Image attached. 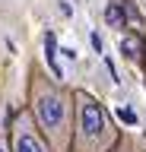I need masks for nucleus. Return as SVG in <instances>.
<instances>
[{
  "label": "nucleus",
  "mask_w": 146,
  "mask_h": 152,
  "mask_svg": "<svg viewBox=\"0 0 146 152\" xmlns=\"http://www.w3.org/2000/svg\"><path fill=\"white\" fill-rule=\"evenodd\" d=\"M124 16H127V7H124V3H108L105 19L111 22V26H124Z\"/></svg>",
  "instance_id": "obj_6"
},
{
  "label": "nucleus",
  "mask_w": 146,
  "mask_h": 152,
  "mask_svg": "<svg viewBox=\"0 0 146 152\" xmlns=\"http://www.w3.org/2000/svg\"><path fill=\"white\" fill-rule=\"evenodd\" d=\"M121 51H124V57L136 60L140 51H143V45H140V38H136V35H124V38H121Z\"/></svg>",
  "instance_id": "obj_5"
},
{
  "label": "nucleus",
  "mask_w": 146,
  "mask_h": 152,
  "mask_svg": "<svg viewBox=\"0 0 146 152\" xmlns=\"http://www.w3.org/2000/svg\"><path fill=\"white\" fill-rule=\"evenodd\" d=\"M10 152H51L32 111H19L10 124Z\"/></svg>",
  "instance_id": "obj_3"
},
{
  "label": "nucleus",
  "mask_w": 146,
  "mask_h": 152,
  "mask_svg": "<svg viewBox=\"0 0 146 152\" xmlns=\"http://www.w3.org/2000/svg\"><path fill=\"white\" fill-rule=\"evenodd\" d=\"M92 48H95L98 54H102V38H98V32H92Z\"/></svg>",
  "instance_id": "obj_8"
},
{
  "label": "nucleus",
  "mask_w": 146,
  "mask_h": 152,
  "mask_svg": "<svg viewBox=\"0 0 146 152\" xmlns=\"http://www.w3.org/2000/svg\"><path fill=\"white\" fill-rule=\"evenodd\" d=\"M117 117L124 124H136V114H134V108H117Z\"/></svg>",
  "instance_id": "obj_7"
},
{
  "label": "nucleus",
  "mask_w": 146,
  "mask_h": 152,
  "mask_svg": "<svg viewBox=\"0 0 146 152\" xmlns=\"http://www.w3.org/2000/svg\"><path fill=\"white\" fill-rule=\"evenodd\" d=\"M45 57H48V66H51V73H54V79H60V66H57V41H54V32H48V35H45Z\"/></svg>",
  "instance_id": "obj_4"
},
{
  "label": "nucleus",
  "mask_w": 146,
  "mask_h": 152,
  "mask_svg": "<svg viewBox=\"0 0 146 152\" xmlns=\"http://www.w3.org/2000/svg\"><path fill=\"white\" fill-rule=\"evenodd\" d=\"M32 117L38 124L41 136L48 140L54 152H67L73 142V124H70V95L57 83L45 79L41 73L32 76Z\"/></svg>",
  "instance_id": "obj_1"
},
{
  "label": "nucleus",
  "mask_w": 146,
  "mask_h": 152,
  "mask_svg": "<svg viewBox=\"0 0 146 152\" xmlns=\"http://www.w3.org/2000/svg\"><path fill=\"white\" fill-rule=\"evenodd\" d=\"M73 102H76V133H73L76 152H108L117 140L108 111L89 92H73Z\"/></svg>",
  "instance_id": "obj_2"
},
{
  "label": "nucleus",
  "mask_w": 146,
  "mask_h": 152,
  "mask_svg": "<svg viewBox=\"0 0 146 152\" xmlns=\"http://www.w3.org/2000/svg\"><path fill=\"white\" fill-rule=\"evenodd\" d=\"M0 152H10V149H7V140H3V136H0Z\"/></svg>",
  "instance_id": "obj_9"
}]
</instances>
